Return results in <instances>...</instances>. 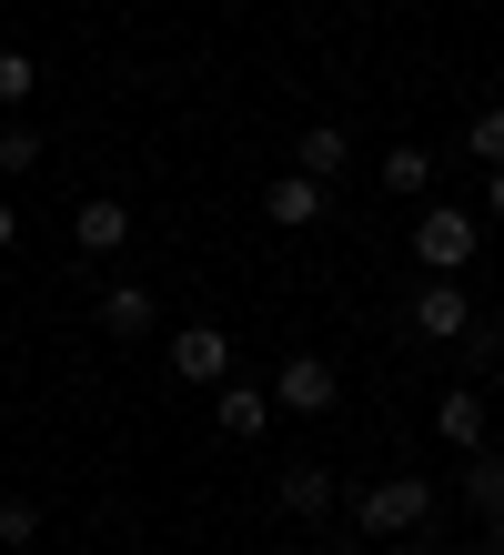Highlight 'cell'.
<instances>
[{
    "label": "cell",
    "mask_w": 504,
    "mask_h": 555,
    "mask_svg": "<svg viewBox=\"0 0 504 555\" xmlns=\"http://www.w3.org/2000/svg\"><path fill=\"white\" fill-rule=\"evenodd\" d=\"M475 243H484V222H475V212H454V203H424V222H414V263H424L434 283H454L464 263H475Z\"/></svg>",
    "instance_id": "1"
},
{
    "label": "cell",
    "mask_w": 504,
    "mask_h": 555,
    "mask_svg": "<svg viewBox=\"0 0 504 555\" xmlns=\"http://www.w3.org/2000/svg\"><path fill=\"white\" fill-rule=\"evenodd\" d=\"M353 515H363V535H384V545H393V535H414L424 515H434V485H424V475H384V485H363V505H353Z\"/></svg>",
    "instance_id": "2"
},
{
    "label": "cell",
    "mask_w": 504,
    "mask_h": 555,
    "mask_svg": "<svg viewBox=\"0 0 504 555\" xmlns=\"http://www.w3.org/2000/svg\"><path fill=\"white\" fill-rule=\"evenodd\" d=\"M273 404H283V414H333V404H344V374H333L323 353H283Z\"/></svg>",
    "instance_id": "3"
},
{
    "label": "cell",
    "mask_w": 504,
    "mask_h": 555,
    "mask_svg": "<svg viewBox=\"0 0 504 555\" xmlns=\"http://www.w3.org/2000/svg\"><path fill=\"white\" fill-rule=\"evenodd\" d=\"M172 384H232V334L222 323H182L172 334Z\"/></svg>",
    "instance_id": "4"
},
{
    "label": "cell",
    "mask_w": 504,
    "mask_h": 555,
    "mask_svg": "<svg viewBox=\"0 0 504 555\" xmlns=\"http://www.w3.org/2000/svg\"><path fill=\"white\" fill-rule=\"evenodd\" d=\"M323 212H333V192H323V182H302V172L262 182V222H283V233H313Z\"/></svg>",
    "instance_id": "5"
},
{
    "label": "cell",
    "mask_w": 504,
    "mask_h": 555,
    "mask_svg": "<svg viewBox=\"0 0 504 555\" xmlns=\"http://www.w3.org/2000/svg\"><path fill=\"white\" fill-rule=\"evenodd\" d=\"M464 323H475L464 283H424V293H414V334H424V344H464Z\"/></svg>",
    "instance_id": "6"
},
{
    "label": "cell",
    "mask_w": 504,
    "mask_h": 555,
    "mask_svg": "<svg viewBox=\"0 0 504 555\" xmlns=\"http://www.w3.org/2000/svg\"><path fill=\"white\" fill-rule=\"evenodd\" d=\"M72 243H81V253H91V263H112V253H121V243H131V212H121V203H112V192H91V203H81V212H72Z\"/></svg>",
    "instance_id": "7"
},
{
    "label": "cell",
    "mask_w": 504,
    "mask_h": 555,
    "mask_svg": "<svg viewBox=\"0 0 504 555\" xmlns=\"http://www.w3.org/2000/svg\"><path fill=\"white\" fill-rule=\"evenodd\" d=\"M344 162H353V142H344V121H313V132L293 142V172H302V182H323V192L344 182Z\"/></svg>",
    "instance_id": "8"
},
{
    "label": "cell",
    "mask_w": 504,
    "mask_h": 555,
    "mask_svg": "<svg viewBox=\"0 0 504 555\" xmlns=\"http://www.w3.org/2000/svg\"><path fill=\"white\" fill-rule=\"evenodd\" d=\"M212 424L232 444H253L262 424H273V395H262V384H212Z\"/></svg>",
    "instance_id": "9"
},
{
    "label": "cell",
    "mask_w": 504,
    "mask_h": 555,
    "mask_svg": "<svg viewBox=\"0 0 504 555\" xmlns=\"http://www.w3.org/2000/svg\"><path fill=\"white\" fill-rule=\"evenodd\" d=\"M161 323V304H152V283H112L101 293V334H121V344H142Z\"/></svg>",
    "instance_id": "10"
},
{
    "label": "cell",
    "mask_w": 504,
    "mask_h": 555,
    "mask_svg": "<svg viewBox=\"0 0 504 555\" xmlns=\"http://www.w3.org/2000/svg\"><path fill=\"white\" fill-rule=\"evenodd\" d=\"M434 424H444V444L475 454V444H484V395H475V384H454V395L434 404Z\"/></svg>",
    "instance_id": "11"
},
{
    "label": "cell",
    "mask_w": 504,
    "mask_h": 555,
    "mask_svg": "<svg viewBox=\"0 0 504 555\" xmlns=\"http://www.w3.org/2000/svg\"><path fill=\"white\" fill-rule=\"evenodd\" d=\"M464 505H475V515H484V526H494V515H504V454H484V444H475V454H464Z\"/></svg>",
    "instance_id": "12"
},
{
    "label": "cell",
    "mask_w": 504,
    "mask_h": 555,
    "mask_svg": "<svg viewBox=\"0 0 504 555\" xmlns=\"http://www.w3.org/2000/svg\"><path fill=\"white\" fill-rule=\"evenodd\" d=\"M283 505H293V515H323V505H333V465H313V454L283 465Z\"/></svg>",
    "instance_id": "13"
},
{
    "label": "cell",
    "mask_w": 504,
    "mask_h": 555,
    "mask_svg": "<svg viewBox=\"0 0 504 555\" xmlns=\"http://www.w3.org/2000/svg\"><path fill=\"white\" fill-rule=\"evenodd\" d=\"M41 152H51V142H41V132H30V121H21V112H11V121H0V172H11V182H21V172H41Z\"/></svg>",
    "instance_id": "14"
},
{
    "label": "cell",
    "mask_w": 504,
    "mask_h": 555,
    "mask_svg": "<svg viewBox=\"0 0 504 555\" xmlns=\"http://www.w3.org/2000/svg\"><path fill=\"white\" fill-rule=\"evenodd\" d=\"M424 182H434V152H424V142H403V152H384V192H403V203H414Z\"/></svg>",
    "instance_id": "15"
},
{
    "label": "cell",
    "mask_w": 504,
    "mask_h": 555,
    "mask_svg": "<svg viewBox=\"0 0 504 555\" xmlns=\"http://www.w3.org/2000/svg\"><path fill=\"white\" fill-rule=\"evenodd\" d=\"M30 91H41V61H30V51H11V41H0V112H21V102H30Z\"/></svg>",
    "instance_id": "16"
},
{
    "label": "cell",
    "mask_w": 504,
    "mask_h": 555,
    "mask_svg": "<svg viewBox=\"0 0 504 555\" xmlns=\"http://www.w3.org/2000/svg\"><path fill=\"white\" fill-rule=\"evenodd\" d=\"M464 152H475V162H484V172H504V102H494V112H475V121H464Z\"/></svg>",
    "instance_id": "17"
},
{
    "label": "cell",
    "mask_w": 504,
    "mask_h": 555,
    "mask_svg": "<svg viewBox=\"0 0 504 555\" xmlns=\"http://www.w3.org/2000/svg\"><path fill=\"white\" fill-rule=\"evenodd\" d=\"M0 545H41V505H30V495H0Z\"/></svg>",
    "instance_id": "18"
},
{
    "label": "cell",
    "mask_w": 504,
    "mask_h": 555,
    "mask_svg": "<svg viewBox=\"0 0 504 555\" xmlns=\"http://www.w3.org/2000/svg\"><path fill=\"white\" fill-rule=\"evenodd\" d=\"M454 353H464L475 374H484V364H504V323H484V313H475V323H464V344H454Z\"/></svg>",
    "instance_id": "19"
},
{
    "label": "cell",
    "mask_w": 504,
    "mask_h": 555,
    "mask_svg": "<svg viewBox=\"0 0 504 555\" xmlns=\"http://www.w3.org/2000/svg\"><path fill=\"white\" fill-rule=\"evenodd\" d=\"M484 212H494V222H504V172H484Z\"/></svg>",
    "instance_id": "20"
},
{
    "label": "cell",
    "mask_w": 504,
    "mask_h": 555,
    "mask_svg": "<svg viewBox=\"0 0 504 555\" xmlns=\"http://www.w3.org/2000/svg\"><path fill=\"white\" fill-rule=\"evenodd\" d=\"M11 243H21V212H11V203H0V253H11Z\"/></svg>",
    "instance_id": "21"
},
{
    "label": "cell",
    "mask_w": 504,
    "mask_h": 555,
    "mask_svg": "<svg viewBox=\"0 0 504 555\" xmlns=\"http://www.w3.org/2000/svg\"><path fill=\"white\" fill-rule=\"evenodd\" d=\"M494 555H504V515H494Z\"/></svg>",
    "instance_id": "22"
}]
</instances>
